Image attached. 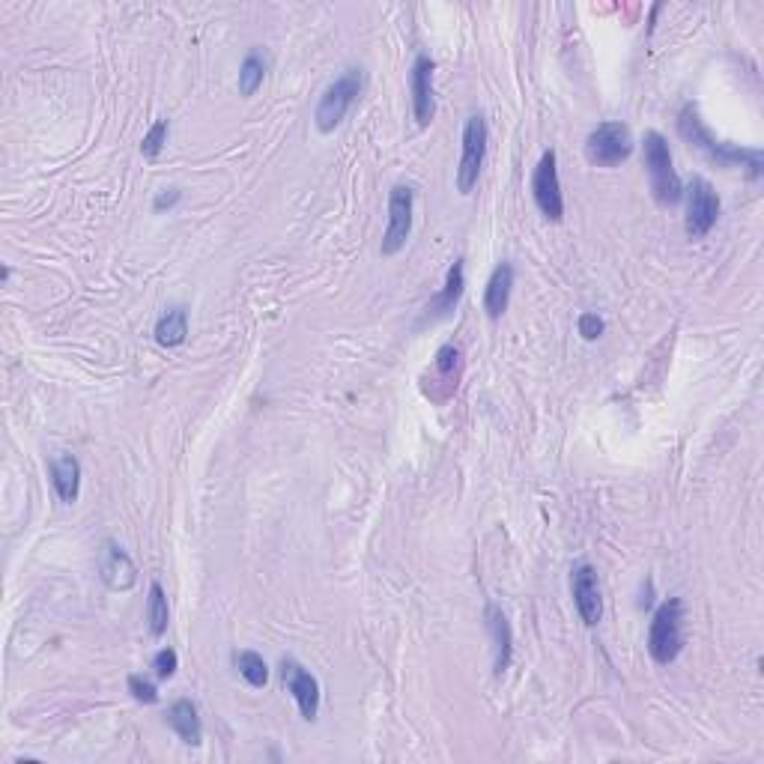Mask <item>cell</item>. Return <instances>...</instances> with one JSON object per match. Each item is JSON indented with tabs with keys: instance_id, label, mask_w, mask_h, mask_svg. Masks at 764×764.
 Returning <instances> with one entry per match:
<instances>
[{
	"instance_id": "cell-1",
	"label": "cell",
	"mask_w": 764,
	"mask_h": 764,
	"mask_svg": "<svg viewBox=\"0 0 764 764\" xmlns=\"http://www.w3.org/2000/svg\"><path fill=\"white\" fill-rule=\"evenodd\" d=\"M678 129H681V135H684L693 147L705 150V153H708L717 165H747L753 180L762 174V153H759V150H741V147H729V144L714 141V138H711V132L705 129V123H702L699 111H696L693 105H687V108L681 111V117H678Z\"/></svg>"
},
{
	"instance_id": "cell-2",
	"label": "cell",
	"mask_w": 764,
	"mask_h": 764,
	"mask_svg": "<svg viewBox=\"0 0 764 764\" xmlns=\"http://www.w3.org/2000/svg\"><path fill=\"white\" fill-rule=\"evenodd\" d=\"M642 156H645V171H648V183L654 191V200L660 206H675L684 197V186L675 174L669 141L660 132H645Z\"/></svg>"
},
{
	"instance_id": "cell-3",
	"label": "cell",
	"mask_w": 764,
	"mask_h": 764,
	"mask_svg": "<svg viewBox=\"0 0 764 764\" xmlns=\"http://www.w3.org/2000/svg\"><path fill=\"white\" fill-rule=\"evenodd\" d=\"M681 648H684V600L669 597L654 612V621L648 627V654L654 657V663L669 666L678 660Z\"/></svg>"
},
{
	"instance_id": "cell-4",
	"label": "cell",
	"mask_w": 764,
	"mask_h": 764,
	"mask_svg": "<svg viewBox=\"0 0 764 764\" xmlns=\"http://www.w3.org/2000/svg\"><path fill=\"white\" fill-rule=\"evenodd\" d=\"M362 87H365L362 69H347L341 78H335V81L323 90V96H320V102H317V111H314V126H317V132H323V135L335 132V129L344 123L347 111H350V108L356 105V99L362 96Z\"/></svg>"
},
{
	"instance_id": "cell-5",
	"label": "cell",
	"mask_w": 764,
	"mask_h": 764,
	"mask_svg": "<svg viewBox=\"0 0 764 764\" xmlns=\"http://www.w3.org/2000/svg\"><path fill=\"white\" fill-rule=\"evenodd\" d=\"M633 153V135L624 123H600L585 138V159L597 168H615L627 162Z\"/></svg>"
},
{
	"instance_id": "cell-6",
	"label": "cell",
	"mask_w": 764,
	"mask_h": 764,
	"mask_svg": "<svg viewBox=\"0 0 764 764\" xmlns=\"http://www.w3.org/2000/svg\"><path fill=\"white\" fill-rule=\"evenodd\" d=\"M484 159H487V120L481 114H472L463 126V144H460V168H457L460 194H472V189L478 186Z\"/></svg>"
},
{
	"instance_id": "cell-7",
	"label": "cell",
	"mask_w": 764,
	"mask_h": 764,
	"mask_svg": "<svg viewBox=\"0 0 764 764\" xmlns=\"http://www.w3.org/2000/svg\"><path fill=\"white\" fill-rule=\"evenodd\" d=\"M687 197V236L690 239H702L714 230L717 218H720V197L714 186L702 177H693V183L684 191Z\"/></svg>"
},
{
	"instance_id": "cell-8",
	"label": "cell",
	"mask_w": 764,
	"mask_h": 764,
	"mask_svg": "<svg viewBox=\"0 0 764 764\" xmlns=\"http://www.w3.org/2000/svg\"><path fill=\"white\" fill-rule=\"evenodd\" d=\"M412 200H415V189L412 186H394L391 194H388V227H385V236H382V257H394L409 233H412Z\"/></svg>"
},
{
	"instance_id": "cell-9",
	"label": "cell",
	"mask_w": 764,
	"mask_h": 764,
	"mask_svg": "<svg viewBox=\"0 0 764 764\" xmlns=\"http://www.w3.org/2000/svg\"><path fill=\"white\" fill-rule=\"evenodd\" d=\"M532 194L538 209L544 212V218L550 221H562L565 215V197H562V183H559V162H556V150H547L535 168L532 177Z\"/></svg>"
},
{
	"instance_id": "cell-10",
	"label": "cell",
	"mask_w": 764,
	"mask_h": 764,
	"mask_svg": "<svg viewBox=\"0 0 764 764\" xmlns=\"http://www.w3.org/2000/svg\"><path fill=\"white\" fill-rule=\"evenodd\" d=\"M281 678H284V687L293 693V699L299 705V714L308 723H314L317 714H320V684H317V678L293 657L281 660Z\"/></svg>"
},
{
	"instance_id": "cell-11",
	"label": "cell",
	"mask_w": 764,
	"mask_h": 764,
	"mask_svg": "<svg viewBox=\"0 0 764 764\" xmlns=\"http://www.w3.org/2000/svg\"><path fill=\"white\" fill-rule=\"evenodd\" d=\"M571 591L582 624H585V627H597V624H600V615H603V597H600L597 571H594L588 562H582V565L573 568Z\"/></svg>"
},
{
	"instance_id": "cell-12",
	"label": "cell",
	"mask_w": 764,
	"mask_h": 764,
	"mask_svg": "<svg viewBox=\"0 0 764 764\" xmlns=\"http://www.w3.org/2000/svg\"><path fill=\"white\" fill-rule=\"evenodd\" d=\"M409 87H412V114L415 123L424 129L436 117V96H433V60L427 54H418L409 72Z\"/></svg>"
},
{
	"instance_id": "cell-13",
	"label": "cell",
	"mask_w": 764,
	"mask_h": 764,
	"mask_svg": "<svg viewBox=\"0 0 764 764\" xmlns=\"http://www.w3.org/2000/svg\"><path fill=\"white\" fill-rule=\"evenodd\" d=\"M99 576L111 591H129L138 582V568L132 562V556L117 544V541H105L99 550Z\"/></svg>"
},
{
	"instance_id": "cell-14",
	"label": "cell",
	"mask_w": 764,
	"mask_h": 764,
	"mask_svg": "<svg viewBox=\"0 0 764 764\" xmlns=\"http://www.w3.org/2000/svg\"><path fill=\"white\" fill-rule=\"evenodd\" d=\"M48 475H51V484L60 496V502L72 505L78 502V493H81V463L75 454H57L48 460Z\"/></svg>"
},
{
	"instance_id": "cell-15",
	"label": "cell",
	"mask_w": 764,
	"mask_h": 764,
	"mask_svg": "<svg viewBox=\"0 0 764 764\" xmlns=\"http://www.w3.org/2000/svg\"><path fill=\"white\" fill-rule=\"evenodd\" d=\"M511 290H514V266L511 263H499L487 281V290H484V311L490 320H499L505 311H508V302H511Z\"/></svg>"
},
{
	"instance_id": "cell-16",
	"label": "cell",
	"mask_w": 764,
	"mask_h": 764,
	"mask_svg": "<svg viewBox=\"0 0 764 764\" xmlns=\"http://www.w3.org/2000/svg\"><path fill=\"white\" fill-rule=\"evenodd\" d=\"M463 287H466L463 260H454L451 269H448V275H445V287H442V290L430 299V305H427V320L448 317V314L457 308V302H460V296H463Z\"/></svg>"
},
{
	"instance_id": "cell-17",
	"label": "cell",
	"mask_w": 764,
	"mask_h": 764,
	"mask_svg": "<svg viewBox=\"0 0 764 764\" xmlns=\"http://www.w3.org/2000/svg\"><path fill=\"white\" fill-rule=\"evenodd\" d=\"M168 726L177 732V738L189 747H200L203 744V726H200V717H197V708L189 699H180L168 708L165 714Z\"/></svg>"
},
{
	"instance_id": "cell-18",
	"label": "cell",
	"mask_w": 764,
	"mask_h": 764,
	"mask_svg": "<svg viewBox=\"0 0 764 764\" xmlns=\"http://www.w3.org/2000/svg\"><path fill=\"white\" fill-rule=\"evenodd\" d=\"M487 627L496 639V675L502 678L511 666V624H508V615L496 606L487 609Z\"/></svg>"
},
{
	"instance_id": "cell-19",
	"label": "cell",
	"mask_w": 764,
	"mask_h": 764,
	"mask_svg": "<svg viewBox=\"0 0 764 764\" xmlns=\"http://www.w3.org/2000/svg\"><path fill=\"white\" fill-rule=\"evenodd\" d=\"M269 72V57L260 48H251L239 66V96H254L263 87V78Z\"/></svg>"
},
{
	"instance_id": "cell-20",
	"label": "cell",
	"mask_w": 764,
	"mask_h": 764,
	"mask_svg": "<svg viewBox=\"0 0 764 764\" xmlns=\"http://www.w3.org/2000/svg\"><path fill=\"white\" fill-rule=\"evenodd\" d=\"M186 338H189V311L177 305L156 323V341L162 347H180L186 344Z\"/></svg>"
},
{
	"instance_id": "cell-21",
	"label": "cell",
	"mask_w": 764,
	"mask_h": 764,
	"mask_svg": "<svg viewBox=\"0 0 764 764\" xmlns=\"http://www.w3.org/2000/svg\"><path fill=\"white\" fill-rule=\"evenodd\" d=\"M168 624H171V609H168L165 588L159 582H153L150 585V597H147V627L159 639V636L168 633Z\"/></svg>"
},
{
	"instance_id": "cell-22",
	"label": "cell",
	"mask_w": 764,
	"mask_h": 764,
	"mask_svg": "<svg viewBox=\"0 0 764 764\" xmlns=\"http://www.w3.org/2000/svg\"><path fill=\"white\" fill-rule=\"evenodd\" d=\"M233 666H236V672L251 684V687H266L269 684V666H266V660L257 654V651H236L233 654Z\"/></svg>"
},
{
	"instance_id": "cell-23",
	"label": "cell",
	"mask_w": 764,
	"mask_h": 764,
	"mask_svg": "<svg viewBox=\"0 0 764 764\" xmlns=\"http://www.w3.org/2000/svg\"><path fill=\"white\" fill-rule=\"evenodd\" d=\"M168 120H156L153 126H150V132L144 135V144H141V153L147 156V159H156L159 153H162V147H165V141H168Z\"/></svg>"
},
{
	"instance_id": "cell-24",
	"label": "cell",
	"mask_w": 764,
	"mask_h": 764,
	"mask_svg": "<svg viewBox=\"0 0 764 764\" xmlns=\"http://www.w3.org/2000/svg\"><path fill=\"white\" fill-rule=\"evenodd\" d=\"M129 693L144 702V705H156L159 702V687L153 681H147L144 675H129Z\"/></svg>"
},
{
	"instance_id": "cell-25",
	"label": "cell",
	"mask_w": 764,
	"mask_h": 764,
	"mask_svg": "<svg viewBox=\"0 0 764 764\" xmlns=\"http://www.w3.org/2000/svg\"><path fill=\"white\" fill-rule=\"evenodd\" d=\"M177 666H180V657H177L174 648H162V651L153 657V669H156V675H159L162 681L171 678V675L177 672Z\"/></svg>"
},
{
	"instance_id": "cell-26",
	"label": "cell",
	"mask_w": 764,
	"mask_h": 764,
	"mask_svg": "<svg viewBox=\"0 0 764 764\" xmlns=\"http://www.w3.org/2000/svg\"><path fill=\"white\" fill-rule=\"evenodd\" d=\"M457 365H460V353H457V347H451V344L439 347V353H436V371H439L442 377H454Z\"/></svg>"
},
{
	"instance_id": "cell-27",
	"label": "cell",
	"mask_w": 764,
	"mask_h": 764,
	"mask_svg": "<svg viewBox=\"0 0 764 764\" xmlns=\"http://www.w3.org/2000/svg\"><path fill=\"white\" fill-rule=\"evenodd\" d=\"M576 329H579V335H582L585 341H597V338L603 335V320H600L597 314H579Z\"/></svg>"
},
{
	"instance_id": "cell-28",
	"label": "cell",
	"mask_w": 764,
	"mask_h": 764,
	"mask_svg": "<svg viewBox=\"0 0 764 764\" xmlns=\"http://www.w3.org/2000/svg\"><path fill=\"white\" fill-rule=\"evenodd\" d=\"M180 197H183V194H180V189H165L162 194H159V197H156L153 209H156V212H162V209H171V206H177V203H180Z\"/></svg>"
},
{
	"instance_id": "cell-29",
	"label": "cell",
	"mask_w": 764,
	"mask_h": 764,
	"mask_svg": "<svg viewBox=\"0 0 764 764\" xmlns=\"http://www.w3.org/2000/svg\"><path fill=\"white\" fill-rule=\"evenodd\" d=\"M9 275H12V269H9V266H3V272H0V281L6 284V281H9Z\"/></svg>"
}]
</instances>
